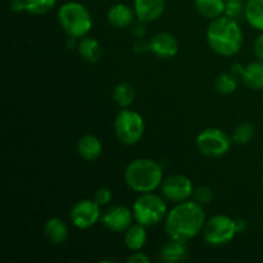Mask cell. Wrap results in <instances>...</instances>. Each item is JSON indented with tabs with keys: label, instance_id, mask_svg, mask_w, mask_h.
Returning a JSON list of instances; mask_svg holds the SVG:
<instances>
[{
	"label": "cell",
	"instance_id": "cell-1",
	"mask_svg": "<svg viewBox=\"0 0 263 263\" xmlns=\"http://www.w3.org/2000/svg\"><path fill=\"white\" fill-rule=\"evenodd\" d=\"M207 222V216L202 204L195 200L176 203L164 218V231L172 240L187 243L199 235Z\"/></svg>",
	"mask_w": 263,
	"mask_h": 263
},
{
	"label": "cell",
	"instance_id": "cell-2",
	"mask_svg": "<svg viewBox=\"0 0 263 263\" xmlns=\"http://www.w3.org/2000/svg\"><path fill=\"white\" fill-rule=\"evenodd\" d=\"M205 36L211 49L221 57L235 55L240 51L244 43L243 31L239 23L228 15H221L211 21Z\"/></svg>",
	"mask_w": 263,
	"mask_h": 263
},
{
	"label": "cell",
	"instance_id": "cell-3",
	"mask_svg": "<svg viewBox=\"0 0 263 263\" xmlns=\"http://www.w3.org/2000/svg\"><path fill=\"white\" fill-rule=\"evenodd\" d=\"M123 177L133 192L139 194L152 193L163 182V168L154 159L138 158L127 164Z\"/></svg>",
	"mask_w": 263,
	"mask_h": 263
},
{
	"label": "cell",
	"instance_id": "cell-4",
	"mask_svg": "<svg viewBox=\"0 0 263 263\" xmlns=\"http://www.w3.org/2000/svg\"><path fill=\"white\" fill-rule=\"evenodd\" d=\"M59 25L68 36L82 39L92 28V17L89 9L79 2H67L58 9Z\"/></svg>",
	"mask_w": 263,
	"mask_h": 263
},
{
	"label": "cell",
	"instance_id": "cell-5",
	"mask_svg": "<svg viewBox=\"0 0 263 263\" xmlns=\"http://www.w3.org/2000/svg\"><path fill=\"white\" fill-rule=\"evenodd\" d=\"M133 213L136 222L145 228H151L162 222L168 211L163 195L161 197L152 192L140 194V197L134 202Z\"/></svg>",
	"mask_w": 263,
	"mask_h": 263
},
{
	"label": "cell",
	"instance_id": "cell-6",
	"mask_svg": "<svg viewBox=\"0 0 263 263\" xmlns=\"http://www.w3.org/2000/svg\"><path fill=\"white\" fill-rule=\"evenodd\" d=\"M115 134L125 145H135L145 134V121L139 112L122 108L115 120Z\"/></svg>",
	"mask_w": 263,
	"mask_h": 263
},
{
	"label": "cell",
	"instance_id": "cell-7",
	"mask_svg": "<svg viewBox=\"0 0 263 263\" xmlns=\"http://www.w3.org/2000/svg\"><path fill=\"white\" fill-rule=\"evenodd\" d=\"M238 233L236 221L226 215H216L208 218L202 231L204 241L212 247L226 246Z\"/></svg>",
	"mask_w": 263,
	"mask_h": 263
},
{
	"label": "cell",
	"instance_id": "cell-8",
	"mask_svg": "<svg viewBox=\"0 0 263 263\" xmlns=\"http://www.w3.org/2000/svg\"><path fill=\"white\" fill-rule=\"evenodd\" d=\"M231 140L228 134L221 128L207 127L197 136V148L203 156L210 158H220L231 148Z\"/></svg>",
	"mask_w": 263,
	"mask_h": 263
},
{
	"label": "cell",
	"instance_id": "cell-9",
	"mask_svg": "<svg viewBox=\"0 0 263 263\" xmlns=\"http://www.w3.org/2000/svg\"><path fill=\"white\" fill-rule=\"evenodd\" d=\"M162 195L166 200L180 203L187 200L194 193L193 181L185 175H171L161 185Z\"/></svg>",
	"mask_w": 263,
	"mask_h": 263
},
{
	"label": "cell",
	"instance_id": "cell-10",
	"mask_svg": "<svg viewBox=\"0 0 263 263\" xmlns=\"http://www.w3.org/2000/svg\"><path fill=\"white\" fill-rule=\"evenodd\" d=\"M69 218L74 228L80 230H86V229L92 228L102 218L100 205L92 199L80 200L72 207Z\"/></svg>",
	"mask_w": 263,
	"mask_h": 263
},
{
	"label": "cell",
	"instance_id": "cell-11",
	"mask_svg": "<svg viewBox=\"0 0 263 263\" xmlns=\"http://www.w3.org/2000/svg\"><path fill=\"white\" fill-rule=\"evenodd\" d=\"M134 220L133 210L123 205H113L105 211L100 218L103 225L113 233H125L133 225Z\"/></svg>",
	"mask_w": 263,
	"mask_h": 263
},
{
	"label": "cell",
	"instance_id": "cell-12",
	"mask_svg": "<svg viewBox=\"0 0 263 263\" xmlns=\"http://www.w3.org/2000/svg\"><path fill=\"white\" fill-rule=\"evenodd\" d=\"M233 73L239 74L247 87L252 90H263V62H252L247 66L234 64Z\"/></svg>",
	"mask_w": 263,
	"mask_h": 263
},
{
	"label": "cell",
	"instance_id": "cell-13",
	"mask_svg": "<svg viewBox=\"0 0 263 263\" xmlns=\"http://www.w3.org/2000/svg\"><path fill=\"white\" fill-rule=\"evenodd\" d=\"M149 51L162 59H170L179 51V43L170 32H159L149 40Z\"/></svg>",
	"mask_w": 263,
	"mask_h": 263
},
{
	"label": "cell",
	"instance_id": "cell-14",
	"mask_svg": "<svg viewBox=\"0 0 263 263\" xmlns=\"http://www.w3.org/2000/svg\"><path fill=\"white\" fill-rule=\"evenodd\" d=\"M164 0H134V10L140 22H154L164 13Z\"/></svg>",
	"mask_w": 263,
	"mask_h": 263
},
{
	"label": "cell",
	"instance_id": "cell-15",
	"mask_svg": "<svg viewBox=\"0 0 263 263\" xmlns=\"http://www.w3.org/2000/svg\"><path fill=\"white\" fill-rule=\"evenodd\" d=\"M135 17V10L123 3H117V4L112 5L107 13L108 22L116 28L131 27Z\"/></svg>",
	"mask_w": 263,
	"mask_h": 263
},
{
	"label": "cell",
	"instance_id": "cell-16",
	"mask_svg": "<svg viewBox=\"0 0 263 263\" xmlns=\"http://www.w3.org/2000/svg\"><path fill=\"white\" fill-rule=\"evenodd\" d=\"M187 254H189V248H187L186 243L172 240V239H170V241L163 244L158 252L159 259L166 263H177L184 261Z\"/></svg>",
	"mask_w": 263,
	"mask_h": 263
},
{
	"label": "cell",
	"instance_id": "cell-17",
	"mask_svg": "<svg viewBox=\"0 0 263 263\" xmlns=\"http://www.w3.org/2000/svg\"><path fill=\"white\" fill-rule=\"evenodd\" d=\"M77 152L85 161H95L103 153L102 141L94 135H84L77 143Z\"/></svg>",
	"mask_w": 263,
	"mask_h": 263
},
{
	"label": "cell",
	"instance_id": "cell-18",
	"mask_svg": "<svg viewBox=\"0 0 263 263\" xmlns=\"http://www.w3.org/2000/svg\"><path fill=\"white\" fill-rule=\"evenodd\" d=\"M44 233L46 239L54 246H61L68 238V228L66 222L58 217H51L46 221Z\"/></svg>",
	"mask_w": 263,
	"mask_h": 263
},
{
	"label": "cell",
	"instance_id": "cell-19",
	"mask_svg": "<svg viewBox=\"0 0 263 263\" xmlns=\"http://www.w3.org/2000/svg\"><path fill=\"white\" fill-rule=\"evenodd\" d=\"M146 235L145 226L140 225V223H133L127 230L125 231V236H123V241H125V246L127 247V249H130L131 252L141 251V249L145 247Z\"/></svg>",
	"mask_w": 263,
	"mask_h": 263
},
{
	"label": "cell",
	"instance_id": "cell-20",
	"mask_svg": "<svg viewBox=\"0 0 263 263\" xmlns=\"http://www.w3.org/2000/svg\"><path fill=\"white\" fill-rule=\"evenodd\" d=\"M77 51L82 57V59L90 62V63H95L99 61L103 54V49L99 41L90 36L80 39L77 43Z\"/></svg>",
	"mask_w": 263,
	"mask_h": 263
},
{
	"label": "cell",
	"instance_id": "cell-21",
	"mask_svg": "<svg viewBox=\"0 0 263 263\" xmlns=\"http://www.w3.org/2000/svg\"><path fill=\"white\" fill-rule=\"evenodd\" d=\"M194 7L202 17L211 21L225 14V0H194Z\"/></svg>",
	"mask_w": 263,
	"mask_h": 263
},
{
	"label": "cell",
	"instance_id": "cell-22",
	"mask_svg": "<svg viewBox=\"0 0 263 263\" xmlns=\"http://www.w3.org/2000/svg\"><path fill=\"white\" fill-rule=\"evenodd\" d=\"M244 15L252 27L263 32V0H248Z\"/></svg>",
	"mask_w": 263,
	"mask_h": 263
},
{
	"label": "cell",
	"instance_id": "cell-23",
	"mask_svg": "<svg viewBox=\"0 0 263 263\" xmlns=\"http://www.w3.org/2000/svg\"><path fill=\"white\" fill-rule=\"evenodd\" d=\"M112 98L118 107L128 108L135 102V89L131 84L121 82L113 89Z\"/></svg>",
	"mask_w": 263,
	"mask_h": 263
},
{
	"label": "cell",
	"instance_id": "cell-24",
	"mask_svg": "<svg viewBox=\"0 0 263 263\" xmlns=\"http://www.w3.org/2000/svg\"><path fill=\"white\" fill-rule=\"evenodd\" d=\"M215 87L217 92L221 95H229L233 94L236 89H238V81H236V74L231 73H221L220 76L216 79Z\"/></svg>",
	"mask_w": 263,
	"mask_h": 263
},
{
	"label": "cell",
	"instance_id": "cell-25",
	"mask_svg": "<svg viewBox=\"0 0 263 263\" xmlns=\"http://www.w3.org/2000/svg\"><path fill=\"white\" fill-rule=\"evenodd\" d=\"M254 134H256L254 126L252 125V123L244 122V123H240V125H238L235 128H234L231 139H233L234 143L244 145V144L251 143L252 139L254 138Z\"/></svg>",
	"mask_w": 263,
	"mask_h": 263
},
{
	"label": "cell",
	"instance_id": "cell-26",
	"mask_svg": "<svg viewBox=\"0 0 263 263\" xmlns=\"http://www.w3.org/2000/svg\"><path fill=\"white\" fill-rule=\"evenodd\" d=\"M25 2L26 12L28 14L39 15L50 12L57 4V0H23Z\"/></svg>",
	"mask_w": 263,
	"mask_h": 263
},
{
	"label": "cell",
	"instance_id": "cell-27",
	"mask_svg": "<svg viewBox=\"0 0 263 263\" xmlns=\"http://www.w3.org/2000/svg\"><path fill=\"white\" fill-rule=\"evenodd\" d=\"M193 197H194L195 202H198L199 204H210L211 202L215 198V193L207 185H202V186H198L194 189V193H193Z\"/></svg>",
	"mask_w": 263,
	"mask_h": 263
},
{
	"label": "cell",
	"instance_id": "cell-28",
	"mask_svg": "<svg viewBox=\"0 0 263 263\" xmlns=\"http://www.w3.org/2000/svg\"><path fill=\"white\" fill-rule=\"evenodd\" d=\"M244 9H246V4L243 3V0H225V14L223 15L236 20L238 17H240Z\"/></svg>",
	"mask_w": 263,
	"mask_h": 263
},
{
	"label": "cell",
	"instance_id": "cell-29",
	"mask_svg": "<svg viewBox=\"0 0 263 263\" xmlns=\"http://www.w3.org/2000/svg\"><path fill=\"white\" fill-rule=\"evenodd\" d=\"M113 199V193L109 187H100L97 190L94 195V200L98 204L102 207V205H107L112 202Z\"/></svg>",
	"mask_w": 263,
	"mask_h": 263
},
{
	"label": "cell",
	"instance_id": "cell-30",
	"mask_svg": "<svg viewBox=\"0 0 263 263\" xmlns=\"http://www.w3.org/2000/svg\"><path fill=\"white\" fill-rule=\"evenodd\" d=\"M128 263H151V258L141 251L133 252L127 258Z\"/></svg>",
	"mask_w": 263,
	"mask_h": 263
},
{
	"label": "cell",
	"instance_id": "cell-31",
	"mask_svg": "<svg viewBox=\"0 0 263 263\" xmlns=\"http://www.w3.org/2000/svg\"><path fill=\"white\" fill-rule=\"evenodd\" d=\"M254 54L259 61L263 62V32L254 41Z\"/></svg>",
	"mask_w": 263,
	"mask_h": 263
},
{
	"label": "cell",
	"instance_id": "cell-32",
	"mask_svg": "<svg viewBox=\"0 0 263 263\" xmlns=\"http://www.w3.org/2000/svg\"><path fill=\"white\" fill-rule=\"evenodd\" d=\"M10 9L15 13L26 12L25 2L23 0H12V3H10Z\"/></svg>",
	"mask_w": 263,
	"mask_h": 263
},
{
	"label": "cell",
	"instance_id": "cell-33",
	"mask_svg": "<svg viewBox=\"0 0 263 263\" xmlns=\"http://www.w3.org/2000/svg\"><path fill=\"white\" fill-rule=\"evenodd\" d=\"M134 50L138 51V53L149 50V41H144L143 39H140V40L135 43V48H134Z\"/></svg>",
	"mask_w": 263,
	"mask_h": 263
},
{
	"label": "cell",
	"instance_id": "cell-34",
	"mask_svg": "<svg viewBox=\"0 0 263 263\" xmlns=\"http://www.w3.org/2000/svg\"><path fill=\"white\" fill-rule=\"evenodd\" d=\"M133 32L136 37H144V35H145V28H144L143 26H135Z\"/></svg>",
	"mask_w": 263,
	"mask_h": 263
},
{
	"label": "cell",
	"instance_id": "cell-35",
	"mask_svg": "<svg viewBox=\"0 0 263 263\" xmlns=\"http://www.w3.org/2000/svg\"><path fill=\"white\" fill-rule=\"evenodd\" d=\"M236 228H238V231L239 233H243L244 230L247 229V221L243 220V218H236Z\"/></svg>",
	"mask_w": 263,
	"mask_h": 263
}]
</instances>
